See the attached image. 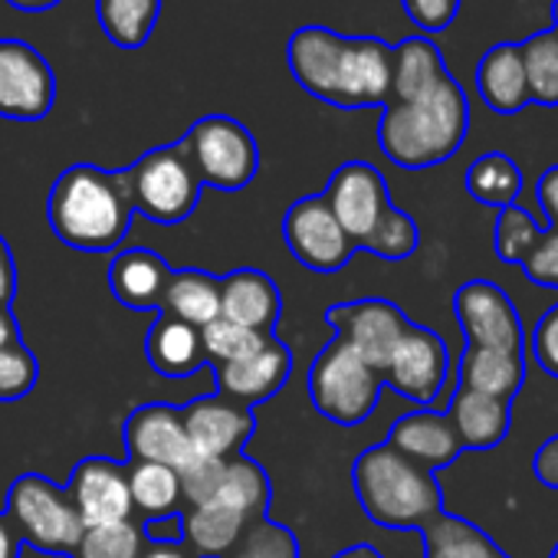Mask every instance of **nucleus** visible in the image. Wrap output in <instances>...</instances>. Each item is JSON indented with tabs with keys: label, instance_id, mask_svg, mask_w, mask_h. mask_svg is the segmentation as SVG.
I'll use <instances>...</instances> for the list:
<instances>
[{
	"label": "nucleus",
	"instance_id": "obj_1",
	"mask_svg": "<svg viewBox=\"0 0 558 558\" xmlns=\"http://www.w3.org/2000/svg\"><path fill=\"white\" fill-rule=\"evenodd\" d=\"M132 191L125 171H102L96 165L66 168L47 201L53 233L86 253L116 250L132 227Z\"/></svg>",
	"mask_w": 558,
	"mask_h": 558
},
{
	"label": "nucleus",
	"instance_id": "obj_24",
	"mask_svg": "<svg viewBox=\"0 0 558 558\" xmlns=\"http://www.w3.org/2000/svg\"><path fill=\"white\" fill-rule=\"evenodd\" d=\"M476 89L480 99L499 116H515L529 106L522 53L515 44H496L489 53H483L476 66Z\"/></svg>",
	"mask_w": 558,
	"mask_h": 558
},
{
	"label": "nucleus",
	"instance_id": "obj_26",
	"mask_svg": "<svg viewBox=\"0 0 558 558\" xmlns=\"http://www.w3.org/2000/svg\"><path fill=\"white\" fill-rule=\"evenodd\" d=\"M145 352H148L151 368L165 378H187L207 362L204 345H201V329L171 316L155 319L145 339Z\"/></svg>",
	"mask_w": 558,
	"mask_h": 558
},
{
	"label": "nucleus",
	"instance_id": "obj_7",
	"mask_svg": "<svg viewBox=\"0 0 558 558\" xmlns=\"http://www.w3.org/2000/svg\"><path fill=\"white\" fill-rule=\"evenodd\" d=\"M201 184H210L217 191H240L256 178L259 168V148L246 125H240L230 116H207L191 125V132L181 138Z\"/></svg>",
	"mask_w": 558,
	"mask_h": 558
},
{
	"label": "nucleus",
	"instance_id": "obj_37",
	"mask_svg": "<svg viewBox=\"0 0 558 558\" xmlns=\"http://www.w3.org/2000/svg\"><path fill=\"white\" fill-rule=\"evenodd\" d=\"M542 236V223L519 204H509L499 210L496 217V236H493V246H496V256L502 263H519L532 253V246L538 243Z\"/></svg>",
	"mask_w": 558,
	"mask_h": 558
},
{
	"label": "nucleus",
	"instance_id": "obj_3",
	"mask_svg": "<svg viewBox=\"0 0 558 558\" xmlns=\"http://www.w3.org/2000/svg\"><path fill=\"white\" fill-rule=\"evenodd\" d=\"M352 486L362 512L385 529L421 532L434 515L444 512V489L437 476L388 444H375L355 460Z\"/></svg>",
	"mask_w": 558,
	"mask_h": 558
},
{
	"label": "nucleus",
	"instance_id": "obj_21",
	"mask_svg": "<svg viewBox=\"0 0 558 558\" xmlns=\"http://www.w3.org/2000/svg\"><path fill=\"white\" fill-rule=\"evenodd\" d=\"M279 310H283V300H279V290L266 272L236 269L220 279V319L269 336Z\"/></svg>",
	"mask_w": 558,
	"mask_h": 558
},
{
	"label": "nucleus",
	"instance_id": "obj_6",
	"mask_svg": "<svg viewBox=\"0 0 558 558\" xmlns=\"http://www.w3.org/2000/svg\"><path fill=\"white\" fill-rule=\"evenodd\" d=\"M8 519L14 522L21 542L40 551H76L86 525L66 489L40 473H24L8 493Z\"/></svg>",
	"mask_w": 558,
	"mask_h": 558
},
{
	"label": "nucleus",
	"instance_id": "obj_30",
	"mask_svg": "<svg viewBox=\"0 0 558 558\" xmlns=\"http://www.w3.org/2000/svg\"><path fill=\"white\" fill-rule=\"evenodd\" d=\"M424 558H509L483 529L473 522L440 512L424 529Z\"/></svg>",
	"mask_w": 558,
	"mask_h": 558
},
{
	"label": "nucleus",
	"instance_id": "obj_20",
	"mask_svg": "<svg viewBox=\"0 0 558 558\" xmlns=\"http://www.w3.org/2000/svg\"><path fill=\"white\" fill-rule=\"evenodd\" d=\"M345 37L329 27H300L287 44V63L293 80L316 99L332 106L339 60H342Z\"/></svg>",
	"mask_w": 558,
	"mask_h": 558
},
{
	"label": "nucleus",
	"instance_id": "obj_5",
	"mask_svg": "<svg viewBox=\"0 0 558 558\" xmlns=\"http://www.w3.org/2000/svg\"><path fill=\"white\" fill-rule=\"evenodd\" d=\"M132 207L155 223H181L201 201V178L181 142L142 155L125 168Z\"/></svg>",
	"mask_w": 558,
	"mask_h": 558
},
{
	"label": "nucleus",
	"instance_id": "obj_56",
	"mask_svg": "<svg viewBox=\"0 0 558 558\" xmlns=\"http://www.w3.org/2000/svg\"><path fill=\"white\" fill-rule=\"evenodd\" d=\"M548 558H558V542H555V548H551V555Z\"/></svg>",
	"mask_w": 558,
	"mask_h": 558
},
{
	"label": "nucleus",
	"instance_id": "obj_51",
	"mask_svg": "<svg viewBox=\"0 0 558 558\" xmlns=\"http://www.w3.org/2000/svg\"><path fill=\"white\" fill-rule=\"evenodd\" d=\"M4 345H21V326L11 313V306H0V349Z\"/></svg>",
	"mask_w": 558,
	"mask_h": 558
},
{
	"label": "nucleus",
	"instance_id": "obj_10",
	"mask_svg": "<svg viewBox=\"0 0 558 558\" xmlns=\"http://www.w3.org/2000/svg\"><path fill=\"white\" fill-rule=\"evenodd\" d=\"M329 326L339 332L336 339L349 345L365 365L385 372L401 336L408 332L411 319L388 300H355L339 303L326 313Z\"/></svg>",
	"mask_w": 558,
	"mask_h": 558
},
{
	"label": "nucleus",
	"instance_id": "obj_33",
	"mask_svg": "<svg viewBox=\"0 0 558 558\" xmlns=\"http://www.w3.org/2000/svg\"><path fill=\"white\" fill-rule=\"evenodd\" d=\"M522 171L519 165L502 155V151H489V155H480L470 168H466V191L473 201L486 204V207H509V204H519V194H522Z\"/></svg>",
	"mask_w": 558,
	"mask_h": 558
},
{
	"label": "nucleus",
	"instance_id": "obj_4",
	"mask_svg": "<svg viewBox=\"0 0 558 558\" xmlns=\"http://www.w3.org/2000/svg\"><path fill=\"white\" fill-rule=\"evenodd\" d=\"M381 372L365 365L339 339L329 342L310 368L313 408L339 427H359L372 417L381 398Z\"/></svg>",
	"mask_w": 558,
	"mask_h": 558
},
{
	"label": "nucleus",
	"instance_id": "obj_19",
	"mask_svg": "<svg viewBox=\"0 0 558 558\" xmlns=\"http://www.w3.org/2000/svg\"><path fill=\"white\" fill-rule=\"evenodd\" d=\"M385 444L395 447L411 463L430 470V473L450 466L463 453L450 417L440 414V411H430V408H421V411H411V414L398 417Z\"/></svg>",
	"mask_w": 558,
	"mask_h": 558
},
{
	"label": "nucleus",
	"instance_id": "obj_48",
	"mask_svg": "<svg viewBox=\"0 0 558 558\" xmlns=\"http://www.w3.org/2000/svg\"><path fill=\"white\" fill-rule=\"evenodd\" d=\"M14 296H17V263L8 240L0 236V306H11Z\"/></svg>",
	"mask_w": 558,
	"mask_h": 558
},
{
	"label": "nucleus",
	"instance_id": "obj_34",
	"mask_svg": "<svg viewBox=\"0 0 558 558\" xmlns=\"http://www.w3.org/2000/svg\"><path fill=\"white\" fill-rule=\"evenodd\" d=\"M214 499L230 506V509H236L246 522H253V519L263 515V509L269 502V480H266L259 463H253L250 457L236 453V457L227 460L223 483H220Z\"/></svg>",
	"mask_w": 558,
	"mask_h": 558
},
{
	"label": "nucleus",
	"instance_id": "obj_50",
	"mask_svg": "<svg viewBox=\"0 0 558 558\" xmlns=\"http://www.w3.org/2000/svg\"><path fill=\"white\" fill-rule=\"evenodd\" d=\"M0 558H21V535L8 512H0Z\"/></svg>",
	"mask_w": 558,
	"mask_h": 558
},
{
	"label": "nucleus",
	"instance_id": "obj_27",
	"mask_svg": "<svg viewBox=\"0 0 558 558\" xmlns=\"http://www.w3.org/2000/svg\"><path fill=\"white\" fill-rule=\"evenodd\" d=\"M161 316L181 319L194 329L220 319V279L201 269H178L168 279V290L161 300Z\"/></svg>",
	"mask_w": 558,
	"mask_h": 558
},
{
	"label": "nucleus",
	"instance_id": "obj_28",
	"mask_svg": "<svg viewBox=\"0 0 558 558\" xmlns=\"http://www.w3.org/2000/svg\"><path fill=\"white\" fill-rule=\"evenodd\" d=\"M447 76L440 50L427 37H408L395 47L391 66V102H411L430 93Z\"/></svg>",
	"mask_w": 558,
	"mask_h": 558
},
{
	"label": "nucleus",
	"instance_id": "obj_23",
	"mask_svg": "<svg viewBox=\"0 0 558 558\" xmlns=\"http://www.w3.org/2000/svg\"><path fill=\"white\" fill-rule=\"evenodd\" d=\"M447 417L460 437L463 450H493L506 440L512 424V401L486 398L457 385Z\"/></svg>",
	"mask_w": 558,
	"mask_h": 558
},
{
	"label": "nucleus",
	"instance_id": "obj_42",
	"mask_svg": "<svg viewBox=\"0 0 558 558\" xmlns=\"http://www.w3.org/2000/svg\"><path fill=\"white\" fill-rule=\"evenodd\" d=\"M223 466L227 460H210V457H197L178 473L181 476V493H184V502L191 506H204L217 496L220 483H223Z\"/></svg>",
	"mask_w": 558,
	"mask_h": 558
},
{
	"label": "nucleus",
	"instance_id": "obj_40",
	"mask_svg": "<svg viewBox=\"0 0 558 558\" xmlns=\"http://www.w3.org/2000/svg\"><path fill=\"white\" fill-rule=\"evenodd\" d=\"M37 378H40V365L24 342L0 349V401L27 398L37 388Z\"/></svg>",
	"mask_w": 558,
	"mask_h": 558
},
{
	"label": "nucleus",
	"instance_id": "obj_22",
	"mask_svg": "<svg viewBox=\"0 0 558 558\" xmlns=\"http://www.w3.org/2000/svg\"><path fill=\"white\" fill-rule=\"evenodd\" d=\"M171 266L165 256L151 250H125L109 266V287L112 296L129 310H161Z\"/></svg>",
	"mask_w": 558,
	"mask_h": 558
},
{
	"label": "nucleus",
	"instance_id": "obj_17",
	"mask_svg": "<svg viewBox=\"0 0 558 558\" xmlns=\"http://www.w3.org/2000/svg\"><path fill=\"white\" fill-rule=\"evenodd\" d=\"M125 447L132 463H161L171 470H184L194 460L184 417L168 404H145L125 421Z\"/></svg>",
	"mask_w": 558,
	"mask_h": 558
},
{
	"label": "nucleus",
	"instance_id": "obj_32",
	"mask_svg": "<svg viewBox=\"0 0 558 558\" xmlns=\"http://www.w3.org/2000/svg\"><path fill=\"white\" fill-rule=\"evenodd\" d=\"M161 0H96V17L119 50H142L158 24Z\"/></svg>",
	"mask_w": 558,
	"mask_h": 558
},
{
	"label": "nucleus",
	"instance_id": "obj_31",
	"mask_svg": "<svg viewBox=\"0 0 558 558\" xmlns=\"http://www.w3.org/2000/svg\"><path fill=\"white\" fill-rule=\"evenodd\" d=\"M129 489H132V509L151 522L165 515H181V476L171 466L161 463H132L129 466Z\"/></svg>",
	"mask_w": 558,
	"mask_h": 558
},
{
	"label": "nucleus",
	"instance_id": "obj_53",
	"mask_svg": "<svg viewBox=\"0 0 558 558\" xmlns=\"http://www.w3.org/2000/svg\"><path fill=\"white\" fill-rule=\"evenodd\" d=\"M336 558H385L375 545H352V548H342Z\"/></svg>",
	"mask_w": 558,
	"mask_h": 558
},
{
	"label": "nucleus",
	"instance_id": "obj_9",
	"mask_svg": "<svg viewBox=\"0 0 558 558\" xmlns=\"http://www.w3.org/2000/svg\"><path fill=\"white\" fill-rule=\"evenodd\" d=\"M57 102V76L40 50L24 40H0V116L37 122Z\"/></svg>",
	"mask_w": 558,
	"mask_h": 558
},
{
	"label": "nucleus",
	"instance_id": "obj_16",
	"mask_svg": "<svg viewBox=\"0 0 558 558\" xmlns=\"http://www.w3.org/2000/svg\"><path fill=\"white\" fill-rule=\"evenodd\" d=\"M181 417L197 457L230 460L253 437V411L223 395L197 398L194 404H187V411H181Z\"/></svg>",
	"mask_w": 558,
	"mask_h": 558
},
{
	"label": "nucleus",
	"instance_id": "obj_15",
	"mask_svg": "<svg viewBox=\"0 0 558 558\" xmlns=\"http://www.w3.org/2000/svg\"><path fill=\"white\" fill-rule=\"evenodd\" d=\"M66 493H70L86 529L125 522L135 515L132 489H129V470L106 460V457H86L83 463H76Z\"/></svg>",
	"mask_w": 558,
	"mask_h": 558
},
{
	"label": "nucleus",
	"instance_id": "obj_36",
	"mask_svg": "<svg viewBox=\"0 0 558 558\" xmlns=\"http://www.w3.org/2000/svg\"><path fill=\"white\" fill-rule=\"evenodd\" d=\"M76 558H142L145 555V532L138 522H112V525H93L83 532Z\"/></svg>",
	"mask_w": 558,
	"mask_h": 558
},
{
	"label": "nucleus",
	"instance_id": "obj_52",
	"mask_svg": "<svg viewBox=\"0 0 558 558\" xmlns=\"http://www.w3.org/2000/svg\"><path fill=\"white\" fill-rule=\"evenodd\" d=\"M8 4H11V8H17V11L34 14V11H50V8L63 4V0H8Z\"/></svg>",
	"mask_w": 558,
	"mask_h": 558
},
{
	"label": "nucleus",
	"instance_id": "obj_29",
	"mask_svg": "<svg viewBox=\"0 0 558 558\" xmlns=\"http://www.w3.org/2000/svg\"><path fill=\"white\" fill-rule=\"evenodd\" d=\"M181 519H184V538L191 542V548L201 558H223L227 551L236 548V542L243 538V532L250 525L236 509H230L217 499H210L204 506H191Z\"/></svg>",
	"mask_w": 558,
	"mask_h": 558
},
{
	"label": "nucleus",
	"instance_id": "obj_38",
	"mask_svg": "<svg viewBox=\"0 0 558 558\" xmlns=\"http://www.w3.org/2000/svg\"><path fill=\"white\" fill-rule=\"evenodd\" d=\"M269 336L243 329L230 319H214L201 329V345H204V359L217 362V365H233L246 355H253L256 349L266 345Z\"/></svg>",
	"mask_w": 558,
	"mask_h": 558
},
{
	"label": "nucleus",
	"instance_id": "obj_35",
	"mask_svg": "<svg viewBox=\"0 0 558 558\" xmlns=\"http://www.w3.org/2000/svg\"><path fill=\"white\" fill-rule=\"evenodd\" d=\"M529 102L558 106V31L532 34L525 44H519Z\"/></svg>",
	"mask_w": 558,
	"mask_h": 558
},
{
	"label": "nucleus",
	"instance_id": "obj_18",
	"mask_svg": "<svg viewBox=\"0 0 558 558\" xmlns=\"http://www.w3.org/2000/svg\"><path fill=\"white\" fill-rule=\"evenodd\" d=\"M290 368H293L290 349L269 336L266 345L256 349L253 355H246L233 365H217V395H223L243 408L269 401L287 385Z\"/></svg>",
	"mask_w": 558,
	"mask_h": 558
},
{
	"label": "nucleus",
	"instance_id": "obj_11",
	"mask_svg": "<svg viewBox=\"0 0 558 558\" xmlns=\"http://www.w3.org/2000/svg\"><path fill=\"white\" fill-rule=\"evenodd\" d=\"M453 313L470 349L522 352V319L502 287L489 279H470L453 293Z\"/></svg>",
	"mask_w": 558,
	"mask_h": 558
},
{
	"label": "nucleus",
	"instance_id": "obj_43",
	"mask_svg": "<svg viewBox=\"0 0 558 558\" xmlns=\"http://www.w3.org/2000/svg\"><path fill=\"white\" fill-rule=\"evenodd\" d=\"M522 272L535 287L558 290V230H542L538 243L522 259Z\"/></svg>",
	"mask_w": 558,
	"mask_h": 558
},
{
	"label": "nucleus",
	"instance_id": "obj_49",
	"mask_svg": "<svg viewBox=\"0 0 558 558\" xmlns=\"http://www.w3.org/2000/svg\"><path fill=\"white\" fill-rule=\"evenodd\" d=\"M145 538L161 542V545H178L184 538V519L181 515H165V519H151L142 525Z\"/></svg>",
	"mask_w": 558,
	"mask_h": 558
},
{
	"label": "nucleus",
	"instance_id": "obj_44",
	"mask_svg": "<svg viewBox=\"0 0 558 558\" xmlns=\"http://www.w3.org/2000/svg\"><path fill=\"white\" fill-rule=\"evenodd\" d=\"M532 359L538 362V368L551 378H558V303L535 323V332H532Z\"/></svg>",
	"mask_w": 558,
	"mask_h": 558
},
{
	"label": "nucleus",
	"instance_id": "obj_13",
	"mask_svg": "<svg viewBox=\"0 0 558 558\" xmlns=\"http://www.w3.org/2000/svg\"><path fill=\"white\" fill-rule=\"evenodd\" d=\"M447 372H450L447 342L434 329L411 323L408 332L401 336L388 368L381 372V381L388 388H395L401 398H408L411 404L430 408L447 385Z\"/></svg>",
	"mask_w": 558,
	"mask_h": 558
},
{
	"label": "nucleus",
	"instance_id": "obj_8",
	"mask_svg": "<svg viewBox=\"0 0 558 558\" xmlns=\"http://www.w3.org/2000/svg\"><path fill=\"white\" fill-rule=\"evenodd\" d=\"M323 197L332 207L336 220L342 223L345 236L355 243V250L368 246V240L378 233V227L385 223V217L395 207L391 197H388V184H385L381 171L372 168L368 161L342 165L332 174Z\"/></svg>",
	"mask_w": 558,
	"mask_h": 558
},
{
	"label": "nucleus",
	"instance_id": "obj_41",
	"mask_svg": "<svg viewBox=\"0 0 558 558\" xmlns=\"http://www.w3.org/2000/svg\"><path fill=\"white\" fill-rule=\"evenodd\" d=\"M421 243V233H417V223L411 220V214L391 207V214L385 217V223L378 227V233L368 240L365 250H372L375 256H385V259H408Z\"/></svg>",
	"mask_w": 558,
	"mask_h": 558
},
{
	"label": "nucleus",
	"instance_id": "obj_12",
	"mask_svg": "<svg viewBox=\"0 0 558 558\" xmlns=\"http://www.w3.org/2000/svg\"><path fill=\"white\" fill-rule=\"evenodd\" d=\"M283 240L293 250V256L313 272H339L355 253V243L345 236L342 223L336 220L323 194L303 197L287 210Z\"/></svg>",
	"mask_w": 558,
	"mask_h": 558
},
{
	"label": "nucleus",
	"instance_id": "obj_45",
	"mask_svg": "<svg viewBox=\"0 0 558 558\" xmlns=\"http://www.w3.org/2000/svg\"><path fill=\"white\" fill-rule=\"evenodd\" d=\"M404 11L411 14V21L430 34L447 31L460 11V0H404Z\"/></svg>",
	"mask_w": 558,
	"mask_h": 558
},
{
	"label": "nucleus",
	"instance_id": "obj_39",
	"mask_svg": "<svg viewBox=\"0 0 558 558\" xmlns=\"http://www.w3.org/2000/svg\"><path fill=\"white\" fill-rule=\"evenodd\" d=\"M233 558H300V555H296V538L283 525L259 515L246 525Z\"/></svg>",
	"mask_w": 558,
	"mask_h": 558
},
{
	"label": "nucleus",
	"instance_id": "obj_14",
	"mask_svg": "<svg viewBox=\"0 0 558 558\" xmlns=\"http://www.w3.org/2000/svg\"><path fill=\"white\" fill-rule=\"evenodd\" d=\"M391 66L395 47L378 37H345L332 106L368 109L391 102Z\"/></svg>",
	"mask_w": 558,
	"mask_h": 558
},
{
	"label": "nucleus",
	"instance_id": "obj_47",
	"mask_svg": "<svg viewBox=\"0 0 558 558\" xmlns=\"http://www.w3.org/2000/svg\"><path fill=\"white\" fill-rule=\"evenodd\" d=\"M535 197H538V207H542V214L548 217L551 230H558V165H551V168L538 178Z\"/></svg>",
	"mask_w": 558,
	"mask_h": 558
},
{
	"label": "nucleus",
	"instance_id": "obj_2",
	"mask_svg": "<svg viewBox=\"0 0 558 558\" xmlns=\"http://www.w3.org/2000/svg\"><path fill=\"white\" fill-rule=\"evenodd\" d=\"M470 129V106L447 73L430 93L411 102H388L378 122V145L398 168H434L457 155Z\"/></svg>",
	"mask_w": 558,
	"mask_h": 558
},
{
	"label": "nucleus",
	"instance_id": "obj_25",
	"mask_svg": "<svg viewBox=\"0 0 558 558\" xmlns=\"http://www.w3.org/2000/svg\"><path fill=\"white\" fill-rule=\"evenodd\" d=\"M457 385L486 398L512 401L525 385V359L522 352H499V349H470L460 355Z\"/></svg>",
	"mask_w": 558,
	"mask_h": 558
},
{
	"label": "nucleus",
	"instance_id": "obj_46",
	"mask_svg": "<svg viewBox=\"0 0 558 558\" xmlns=\"http://www.w3.org/2000/svg\"><path fill=\"white\" fill-rule=\"evenodd\" d=\"M532 476L548 486V489H558V434H551L532 457Z\"/></svg>",
	"mask_w": 558,
	"mask_h": 558
},
{
	"label": "nucleus",
	"instance_id": "obj_55",
	"mask_svg": "<svg viewBox=\"0 0 558 558\" xmlns=\"http://www.w3.org/2000/svg\"><path fill=\"white\" fill-rule=\"evenodd\" d=\"M555 31H558V0H555Z\"/></svg>",
	"mask_w": 558,
	"mask_h": 558
},
{
	"label": "nucleus",
	"instance_id": "obj_54",
	"mask_svg": "<svg viewBox=\"0 0 558 558\" xmlns=\"http://www.w3.org/2000/svg\"><path fill=\"white\" fill-rule=\"evenodd\" d=\"M142 558H187L178 545H155V548H145V555Z\"/></svg>",
	"mask_w": 558,
	"mask_h": 558
}]
</instances>
